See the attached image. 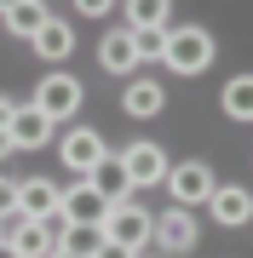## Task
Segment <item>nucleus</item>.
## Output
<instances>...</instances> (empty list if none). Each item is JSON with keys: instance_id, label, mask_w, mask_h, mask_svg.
Here are the masks:
<instances>
[{"instance_id": "obj_26", "label": "nucleus", "mask_w": 253, "mask_h": 258, "mask_svg": "<svg viewBox=\"0 0 253 258\" xmlns=\"http://www.w3.org/2000/svg\"><path fill=\"white\" fill-rule=\"evenodd\" d=\"M12 155V138H6V132H0V161H6Z\"/></svg>"}, {"instance_id": "obj_23", "label": "nucleus", "mask_w": 253, "mask_h": 258, "mask_svg": "<svg viewBox=\"0 0 253 258\" xmlns=\"http://www.w3.org/2000/svg\"><path fill=\"white\" fill-rule=\"evenodd\" d=\"M75 12H81V18H110L115 0H75Z\"/></svg>"}, {"instance_id": "obj_10", "label": "nucleus", "mask_w": 253, "mask_h": 258, "mask_svg": "<svg viewBox=\"0 0 253 258\" xmlns=\"http://www.w3.org/2000/svg\"><path fill=\"white\" fill-rule=\"evenodd\" d=\"M207 212H213L225 230H242V224L253 218V195H247L242 184H219L213 195H207Z\"/></svg>"}, {"instance_id": "obj_7", "label": "nucleus", "mask_w": 253, "mask_h": 258, "mask_svg": "<svg viewBox=\"0 0 253 258\" xmlns=\"http://www.w3.org/2000/svg\"><path fill=\"white\" fill-rule=\"evenodd\" d=\"M196 212H190V207H173V212H161V218H156V230H150V241H156V247H167V252H190V247H196Z\"/></svg>"}, {"instance_id": "obj_18", "label": "nucleus", "mask_w": 253, "mask_h": 258, "mask_svg": "<svg viewBox=\"0 0 253 258\" xmlns=\"http://www.w3.org/2000/svg\"><path fill=\"white\" fill-rule=\"evenodd\" d=\"M219 103H225V115L230 120H253V75H230L225 81V92H219Z\"/></svg>"}, {"instance_id": "obj_19", "label": "nucleus", "mask_w": 253, "mask_h": 258, "mask_svg": "<svg viewBox=\"0 0 253 258\" xmlns=\"http://www.w3.org/2000/svg\"><path fill=\"white\" fill-rule=\"evenodd\" d=\"M35 52L46 57V63H64V57L75 52V29L52 18V23H46V29H40V35H35Z\"/></svg>"}, {"instance_id": "obj_13", "label": "nucleus", "mask_w": 253, "mask_h": 258, "mask_svg": "<svg viewBox=\"0 0 253 258\" xmlns=\"http://www.w3.org/2000/svg\"><path fill=\"white\" fill-rule=\"evenodd\" d=\"M86 184H92L98 195H104V201H127V195H132V178H127V166H121V155H104L98 166H92V172H86Z\"/></svg>"}, {"instance_id": "obj_11", "label": "nucleus", "mask_w": 253, "mask_h": 258, "mask_svg": "<svg viewBox=\"0 0 253 258\" xmlns=\"http://www.w3.org/2000/svg\"><path fill=\"white\" fill-rule=\"evenodd\" d=\"M58 155H64V166H75V172L86 178L92 166L104 161V138L92 126H75V132H64V144H58Z\"/></svg>"}, {"instance_id": "obj_16", "label": "nucleus", "mask_w": 253, "mask_h": 258, "mask_svg": "<svg viewBox=\"0 0 253 258\" xmlns=\"http://www.w3.org/2000/svg\"><path fill=\"white\" fill-rule=\"evenodd\" d=\"M0 18H6V29H12V35L35 40L40 29L52 23V12H46V0H18V6H12V12H0Z\"/></svg>"}, {"instance_id": "obj_27", "label": "nucleus", "mask_w": 253, "mask_h": 258, "mask_svg": "<svg viewBox=\"0 0 253 258\" xmlns=\"http://www.w3.org/2000/svg\"><path fill=\"white\" fill-rule=\"evenodd\" d=\"M0 258H18V252H12V247H6V241H0Z\"/></svg>"}, {"instance_id": "obj_3", "label": "nucleus", "mask_w": 253, "mask_h": 258, "mask_svg": "<svg viewBox=\"0 0 253 258\" xmlns=\"http://www.w3.org/2000/svg\"><path fill=\"white\" fill-rule=\"evenodd\" d=\"M219 189V178H213V166L207 161H178L167 166V195H173V207H207V195Z\"/></svg>"}, {"instance_id": "obj_20", "label": "nucleus", "mask_w": 253, "mask_h": 258, "mask_svg": "<svg viewBox=\"0 0 253 258\" xmlns=\"http://www.w3.org/2000/svg\"><path fill=\"white\" fill-rule=\"evenodd\" d=\"M173 0H127V29H167Z\"/></svg>"}, {"instance_id": "obj_6", "label": "nucleus", "mask_w": 253, "mask_h": 258, "mask_svg": "<svg viewBox=\"0 0 253 258\" xmlns=\"http://www.w3.org/2000/svg\"><path fill=\"white\" fill-rule=\"evenodd\" d=\"M121 166H127V178H132V189L138 184H167V155H161V144H150V138H138V144H127L121 149Z\"/></svg>"}, {"instance_id": "obj_25", "label": "nucleus", "mask_w": 253, "mask_h": 258, "mask_svg": "<svg viewBox=\"0 0 253 258\" xmlns=\"http://www.w3.org/2000/svg\"><path fill=\"white\" fill-rule=\"evenodd\" d=\"M12 115H18V103H12V98H0V132L12 126Z\"/></svg>"}, {"instance_id": "obj_28", "label": "nucleus", "mask_w": 253, "mask_h": 258, "mask_svg": "<svg viewBox=\"0 0 253 258\" xmlns=\"http://www.w3.org/2000/svg\"><path fill=\"white\" fill-rule=\"evenodd\" d=\"M12 6H18V0H0V12H12Z\"/></svg>"}, {"instance_id": "obj_14", "label": "nucleus", "mask_w": 253, "mask_h": 258, "mask_svg": "<svg viewBox=\"0 0 253 258\" xmlns=\"http://www.w3.org/2000/svg\"><path fill=\"white\" fill-rule=\"evenodd\" d=\"M98 63H104V75H132V69H138V52H132V29H110V35L98 40Z\"/></svg>"}, {"instance_id": "obj_9", "label": "nucleus", "mask_w": 253, "mask_h": 258, "mask_svg": "<svg viewBox=\"0 0 253 258\" xmlns=\"http://www.w3.org/2000/svg\"><path fill=\"white\" fill-rule=\"evenodd\" d=\"M104 212H110V201H104L86 178H81L75 189L58 195V218H64V224H104Z\"/></svg>"}, {"instance_id": "obj_1", "label": "nucleus", "mask_w": 253, "mask_h": 258, "mask_svg": "<svg viewBox=\"0 0 253 258\" xmlns=\"http://www.w3.org/2000/svg\"><path fill=\"white\" fill-rule=\"evenodd\" d=\"M58 230H64V218H0V241H6L18 258H52L58 252Z\"/></svg>"}, {"instance_id": "obj_5", "label": "nucleus", "mask_w": 253, "mask_h": 258, "mask_svg": "<svg viewBox=\"0 0 253 258\" xmlns=\"http://www.w3.org/2000/svg\"><path fill=\"white\" fill-rule=\"evenodd\" d=\"M35 109L46 120H69L81 109V81H75V75H46V81L35 86Z\"/></svg>"}, {"instance_id": "obj_2", "label": "nucleus", "mask_w": 253, "mask_h": 258, "mask_svg": "<svg viewBox=\"0 0 253 258\" xmlns=\"http://www.w3.org/2000/svg\"><path fill=\"white\" fill-rule=\"evenodd\" d=\"M213 35H207V29H167V57H161V63H167L173 75H201L207 63H213Z\"/></svg>"}, {"instance_id": "obj_8", "label": "nucleus", "mask_w": 253, "mask_h": 258, "mask_svg": "<svg viewBox=\"0 0 253 258\" xmlns=\"http://www.w3.org/2000/svg\"><path fill=\"white\" fill-rule=\"evenodd\" d=\"M52 132H58V120H46L35 103H18V115H12V126H6V138H12V149H46Z\"/></svg>"}, {"instance_id": "obj_22", "label": "nucleus", "mask_w": 253, "mask_h": 258, "mask_svg": "<svg viewBox=\"0 0 253 258\" xmlns=\"http://www.w3.org/2000/svg\"><path fill=\"white\" fill-rule=\"evenodd\" d=\"M0 218H18V184L0 178Z\"/></svg>"}, {"instance_id": "obj_15", "label": "nucleus", "mask_w": 253, "mask_h": 258, "mask_svg": "<svg viewBox=\"0 0 253 258\" xmlns=\"http://www.w3.org/2000/svg\"><path fill=\"white\" fill-rule=\"evenodd\" d=\"M104 247V224H64L58 230V252L64 258H98Z\"/></svg>"}, {"instance_id": "obj_29", "label": "nucleus", "mask_w": 253, "mask_h": 258, "mask_svg": "<svg viewBox=\"0 0 253 258\" xmlns=\"http://www.w3.org/2000/svg\"><path fill=\"white\" fill-rule=\"evenodd\" d=\"M52 258H64V252H52Z\"/></svg>"}, {"instance_id": "obj_24", "label": "nucleus", "mask_w": 253, "mask_h": 258, "mask_svg": "<svg viewBox=\"0 0 253 258\" xmlns=\"http://www.w3.org/2000/svg\"><path fill=\"white\" fill-rule=\"evenodd\" d=\"M98 258H138V252H127V247H115V241H104V247H98Z\"/></svg>"}, {"instance_id": "obj_4", "label": "nucleus", "mask_w": 253, "mask_h": 258, "mask_svg": "<svg viewBox=\"0 0 253 258\" xmlns=\"http://www.w3.org/2000/svg\"><path fill=\"white\" fill-rule=\"evenodd\" d=\"M150 230H156V218L138 201H115L104 212V241H115V247H127V252H138L144 241H150Z\"/></svg>"}, {"instance_id": "obj_17", "label": "nucleus", "mask_w": 253, "mask_h": 258, "mask_svg": "<svg viewBox=\"0 0 253 258\" xmlns=\"http://www.w3.org/2000/svg\"><path fill=\"white\" fill-rule=\"evenodd\" d=\"M161 103H167V92H161L156 81H132L127 92H121V109H127L132 120H150V115H161Z\"/></svg>"}, {"instance_id": "obj_21", "label": "nucleus", "mask_w": 253, "mask_h": 258, "mask_svg": "<svg viewBox=\"0 0 253 258\" xmlns=\"http://www.w3.org/2000/svg\"><path fill=\"white\" fill-rule=\"evenodd\" d=\"M132 52H138V63L167 57V29H132Z\"/></svg>"}, {"instance_id": "obj_12", "label": "nucleus", "mask_w": 253, "mask_h": 258, "mask_svg": "<svg viewBox=\"0 0 253 258\" xmlns=\"http://www.w3.org/2000/svg\"><path fill=\"white\" fill-rule=\"evenodd\" d=\"M18 218H58V184L52 178H23L18 184Z\"/></svg>"}]
</instances>
